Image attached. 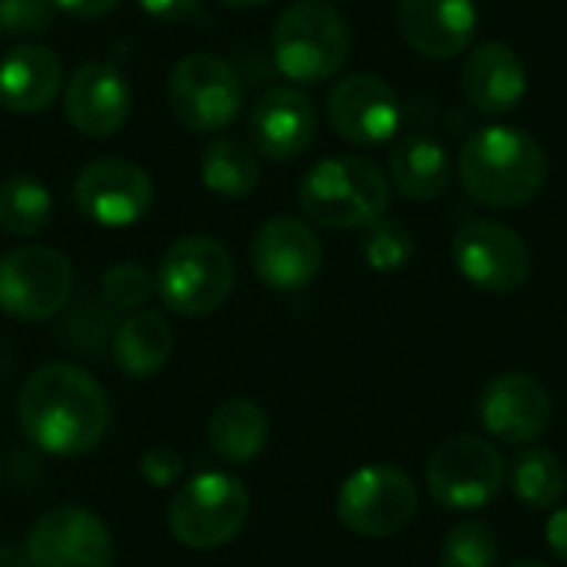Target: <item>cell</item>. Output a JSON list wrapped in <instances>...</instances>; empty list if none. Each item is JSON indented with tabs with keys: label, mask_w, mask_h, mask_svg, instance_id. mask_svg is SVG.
Returning <instances> with one entry per match:
<instances>
[{
	"label": "cell",
	"mask_w": 567,
	"mask_h": 567,
	"mask_svg": "<svg viewBox=\"0 0 567 567\" xmlns=\"http://www.w3.org/2000/svg\"><path fill=\"white\" fill-rule=\"evenodd\" d=\"M17 415L23 435L47 455L76 458L93 452L110 429V402L100 382L70 362H50L27 375Z\"/></svg>",
	"instance_id": "obj_1"
},
{
	"label": "cell",
	"mask_w": 567,
	"mask_h": 567,
	"mask_svg": "<svg viewBox=\"0 0 567 567\" xmlns=\"http://www.w3.org/2000/svg\"><path fill=\"white\" fill-rule=\"evenodd\" d=\"M458 176L472 199L512 209L535 199L545 186L548 153L522 126H478L458 150Z\"/></svg>",
	"instance_id": "obj_2"
},
{
	"label": "cell",
	"mask_w": 567,
	"mask_h": 567,
	"mask_svg": "<svg viewBox=\"0 0 567 567\" xmlns=\"http://www.w3.org/2000/svg\"><path fill=\"white\" fill-rule=\"evenodd\" d=\"M392 183L365 156L319 159L299 183V209L326 229H359L385 216Z\"/></svg>",
	"instance_id": "obj_3"
},
{
	"label": "cell",
	"mask_w": 567,
	"mask_h": 567,
	"mask_svg": "<svg viewBox=\"0 0 567 567\" xmlns=\"http://www.w3.org/2000/svg\"><path fill=\"white\" fill-rule=\"evenodd\" d=\"M349 50V23L329 0H296L276 20L272 60L292 83L332 80L346 66Z\"/></svg>",
	"instance_id": "obj_4"
},
{
	"label": "cell",
	"mask_w": 567,
	"mask_h": 567,
	"mask_svg": "<svg viewBox=\"0 0 567 567\" xmlns=\"http://www.w3.org/2000/svg\"><path fill=\"white\" fill-rule=\"evenodd\" d=\"M156 292L163 306L186 319H203L226 306L236 286V262L213 236L176 239L156 269Z\"/></svg>",
	"instance_id": "obj_5"
},
{
	"label": "cell",
	"mask_w": 567,
	"mask_h": 567,
	"mask_svg": "<svg viewBox=\"0 0 567 567\" xmlns=\"http://www.w3.org/2000/svg\"><path fill=\"white\" fill-rule=\"evenodd\" d=\"M166 522L173 538L193 551L223 548L249 522V492L236 475L203 472L173 495Z\"/></svg>",
	"instance_id": "obj_6"
},
{
	"label": "cell",
	"mask_w": 567,
	"mask_h": 567,
	"mask_svg": "<svg viewBox=\"0 0 567 567\" xmlns=\"http://www.w3.org/2000/svg\"><path fill=\"white\" fill-rule=\"evenodd\" d=\"M166 100L176 123H183L186 130L219 133L239 116L246 90L233 63L199 50L176 60L166 80Z\"/></svg>",
	"instance_id": "obj_7"
},
{
	"label": "cell",
	"mask_w": 567,
	"mask_h": 567,
	"mask_svg": "<svg viewBox=\"0 0 567 567\" xmlns=\"http://www.w3.org/2000/svg\"><path fill=\"white\" fill-rule=\"evenodd\" d=\"M419 512V488L399 465H365L352 472L336 498L339 522L359 538H389L412 525Z\"/></svg>",
	"instance_id": "obj_8"
},
{
	"label": "cell",
	"mask_w": 567,
	"mask_h": 567,
	"mask_svg": "<svg viewBox=\"0 0 567 567\" xmlns=\"http://www.w3.org/2000/svg\"><path fill=\"white\" fill-rule=\"evenodd\" d=\"M505 458L482 435H452L429 458V492L449 512H475L498 498Z\"/></svg>",
	"instance_id": "obj_9"
},
{
	"label": "cell",
	"mask_w": 567,
	"mask_h": 567,
	"mask_svg": "<svg viewBox=\"0 0 567 567\" xmlns=\"http://www.w3.org/2000/svg\"><path fill=\"white\" fill-rule=\"evenodd\" d=\"M73 292V266L53 246H20L0 259V312L17 322L53 319Z\"/></svg>",
	"instance_id": "obj_10"
},
{
	"label": "cell",
	"mask_w": 567,
	"mask_h": 567,
	"mask_svg": "<svg viewBox=\"0 0 567 567\" xmlns=\"http://www.w3.org/2000/svg\"><path fill=\"white\" fill-rule=\"evenodd\" d=\"M455 269L482 292L508 296L525 286L532 272V252L525 239L495 219H468L452 239Z\"/></svg>",
	"instance_id": "obj_11"
},
{
	"label": "cell",
	"mask_w": 567,
	"mask_h": 567,
	"mask_svg": "<svg viewBox=\"0 0 567 567\" xmlns=\"http://www.w3.org/2000/svg\"><path fill=\"white\" fill-rule=\"evenodd\" d=\"M156 189L150 173L123 156L86 163L73 183V203L86 219L106 229H126L153 209Z\"/></svg>",
	"instance_id": "obj_12"
},
{
	"label": "cell",
	"mask_w": 567,
	"mask_h": 567,
	"mask_svg": "<svg viewBox=\"0 0 567 567\" xmlns=\"http://www.w3.org/2000/svg\"><path fill=\"white\" fill-rule=\"evenodd\" d=\"M27 567H113V535L86 508L63 505L27 532Z\"/></svg>",
	"instance_id": "obj_13"
},
{
	"label": "cell",
	"mask_w": 567,
	"mask_h": 567,
	"mask_svg": "<svg viewBox=\"0 0 567 567\" xmlns=\"http://www.w3.org/2000/svg\"><path fill=\"white\" fill-rule=\"evenodd\" d=\"M332 130L355 146H379L402 126L399 93L379 73H349L339 80L326 103Z\"/></svg>",
	"instance_id": "obj_14"
},
{
	"label": "cell",
	"mask_w": 567,
	"mask_h": 567,
	"mask_svg": "<svg viewBox=\"0 0 567 567\" xmlns=\"http://www.w3.org/2000/svg\"><path fill=\"white\" fill-rule=\"evenodd\" d=\"M249 259L256 276L276 292L306 289L322 269V243L316 229L296 216H276L259 226Z\"/></svg>",
	"instance_id": "obj_15"
},
{
	"label": "cell",
	"mask_w": 567,
	"mask_h": 567,
	"mask_svg": "<svg viewBox=\"0 0 567 567\" xmlns=\"http://www.w3.org/2000/svg\"><path fill=\"white\" fill-rule=\"evenodd\" d=\"M485 432L508 445H528L551 425V395L528 372H502L478 395Z\"/></svg>",
	"instance_id": "obj_16"
},
{
	"label": "cell",
	"mask_w": 567,
	"mask_h": 567,
	"mask_svg": "<svg viewBox=\"0 0 567 567\" xmlns=\"http://www.w3.org/2000/svg\"><path fill=\"white\" fill-rule=\"evenodd\" d=\"M63 113L83 136H113L133 113V90L113 63L90 60L70 73L63 86Z\"/></svg>",
	"instance_id": "obj_17"
},
{
	"label": "cell",
	"mask_w": 567,
	"mask_h": 567,
	"mask_svg": "<svg viewBox=\"0 0 567 567\" xmlns=\"http://www.w3.org/2000/svg\"><path fill=\"white\" fill-rule=\"evenodd\" d=\"M316 106L296 86L266 90L249 113V136L259 156L289 163L302 156L316 140Z\"/></svg>",
	"instance_id": "obj_18"
},
{
	"label": "cell",
	"mask_w": 567,
	"mask_h": 567,
	"mask_svg": "<svg viewBox=\"0 0 567 567\" xmlns=\"http://www.w3.org/2000/svg\"><path fill=\"white\" fill-rule=\"evenodd\" d=\"M399 27L422 56L452 60L472 47L478 7L475 0H399Z\"/></svg>",
	"instance_id": "obj_19"
},
{
	"label": "cell",
	"mask_w": 567,
	"mask_h": 567,
	"mask_svg": "<svg viewBox=\"0 0 567 567\" xmlns=\"http://www.w3.org/2000/svg\"><path fill=\"white\" fill-rule=\"evenodd\" d=\"M528 90V70L518 50L505 40L478 43L462 63V93L465 100L488 116L512 113Z\"/></svg>",
	"instance_id": "obj_20"
},
{
	"label": "cell",
	"mask_w": 567,
	"mask_h": 567,
	"mask_svg": "<svg viewBox=\"0 0 567 567\" xmlns=\"http://www.w3.org/2000/svg\"><path fill=\"white\" fill-rule=\"evenodd\" d=\"M63 86V66L43 43H17L0 56V106L17 116L43 113Z\"/></svg>",
	"instance_id": "obj_21"
},
{
	"label": "cell",
	"mask_w": 567,
	"mask_h": 567,
	"mask_svg": "<svg viewBox=\"0 0 567 567\" xmlns=\"http://www.w3.org/2000/svg\"><path fill=\"white\" fill-rule=\"evenodd\" d=\"M389 183L415 203L439 199L452 183V159L445 146L425 133H409L389 156Z\"/></svg>",
	"instance_id": "obj_22"
},
{
	"label": "cell",
	"mask_w": 567,
	"mask_h": 567,
	"mask_svg": "<svg viewBox=\"0 0 567 567\" xmlns=\"http://www.w3.org/2000/svg\"><path fill=\"white\" fill-rule=\"evenodd\" d=\"M173 352V329L163 312L136 309L130 312L110 342L113 365L130 379H153Z\"/></svg>",
	"instance_id": "obj_23"
},
{
	"label": "cell",
	"mask_w": 567,
	"mask_h": 567,
	"mask_svg": "<svg viewBox=\"0 0 567 567\" xmlns=\"http://www.w3.org/2000/svg\"><path fill=\"white\" fill-rule=\"evenodd\" d=\"M206 435L223 462L246 465L259 458L269 442V415L252 399H229L213 412Z\"/></svg>",
	"instance_id": "obj_24"
},
{
	"label": "cell",
	"mask_w": 567,
	"mask_h": 567,
	"mask_svg": "<svg viewBox=\"0 0 567 567\" xmlns=\"http://www.w3.org/2000/svg\"><path fill=\"white\" fill-rule=\"evenodd\" d=\"M199 176L209 193L226 196V199H243V196L256 193V186L262 179V166H259V156L246 143L216 136L203 150Z\"/></svg>",
	"instance_id": "obj_25"
},
{
	"label": "cell",
	"mask_w": 567,
	"mask_h": 567,
	"mask_svg": "<svg viewBox=\"0 0 567 567\" xmlns=\"http://www.w3.org/2000/svg\"><path fill=\"white\" fill-rule=\"evenodd\" d=\"M567 485L565 462L542 445H528L525 452H518V458L512 462V492L522 505L545 512L555 508L561 502Z\"/></svg>",
	"instance_id": "obj_26"
},
{
	"label": "cell",
	"mask_w": 567,
	"mask_h": 567,
	"mask_svg": "<svg viewBox=\"0 0 567 567\" xmlns=\"http://www.w3.org/2000/svg\"><path fill=\"white\" fill-rule=\"evenodd\" d=\"M50 216H53V196L37 176L17 173L0 183V229L3 233L17 239H30L47 229Z\"/></svg>",
	"instance_id": "obj_27"
},
{
	"label": "cell",
	"mask_w": 567,
	"mask_h": 567,
	"mask_svg": "<svg viewBox=\"0 0 567 567\" xmlns=\"http://www.w3.org/2000/svg\"><path fill=\"white\" fill-rule=\"evenodd\" d=\"M362 256L375 272H399L415 256V236L405 223L379 216L365 226Z\"/></svg>",
	"instance_id": "obj_28"
},
{
	"label": "cell",
	"mask_w": 567,
	"mask_h": 567,
	"mask_svg": "<svg viewBox=\"0 0 567 567\" xmlns=\"http://www.w3.org/2000/svg\"><path fill=\"white\" fill-rule=\"evenodd\" d=\"M442 567H498L495 532L478 518L458 522L442 542Z\"/></svg>",
	"instance_id": "obj_29"
},
{
	"label": "cell",
	"mask_w": 567,
	"mask_h": 567,
	"mask_svg": "<svg viewBox=\"0 0 567 567\" xmlns=\"http://www.w3.org/2000/svg\"><path fill=\"white\" fill-rule=\"evenodd\" d=\"M156 279L140 262H116L103 272L100 292L113 312H136L153 296Z\"/></svg>",
	"instance_id": "obj_30"
},
{
	"label": "cell",
	"mask_w": 567,
	"mask_h": 567,
	"mask_svg": "<svg viewBox=\"0 0 567 567\" xmlns=\"http://www.w3.org/2000/svg\"><path fill=\"white\" fill-rule=\"evenodd\" d=\"M53 0H0L3 37H37L53 20Z\"/></svg>",
	"instance_id": "obj_31"
},
{
	"label": "cell",
	"mask_w": 567,
	"mask_h": 567,
	"mask_svg": "<svg viewBox=\"0 0 567 567\" xmlns=\"http://www.w3.org/2000/svg\"><path fill=\"white\" fill-rule=\"evenodd\" d=\"M140 475L153 485V488H169L179 482L183 475V458L179 452H173L169 445H156L140 458Z\"/></svg>",
	"instance_id": "obj_32"
},
{
	"label": "cell",
	"mask_w": 567,
	"mask_h": 567,
	"mask_svg": "<svg viewBox=\"0 0 567 567\" xmlns=\"http://www.w3.org/2000/svg\"><path fill=\"white\" fill-rule=\"evenodd\" d=\"M140 7L163 23H183V20L199 17L203 0H140Z\"/></svg>",
	"instance_id": "obj_33"
},
{
	"label": "cell",
	"mask_w": 567,
	"mask_h": 567,
	"mask_svg": "<svg viewBox=\"0 0 567 567\" xmlns=\"http://www.w3.org/2000/svg\"><path fill=\"white\" fill-rule=\"evenodd\" d=\"M120 0H53V7H60L63 13L70 17H80V20H96L103 13H110Z\"/></svg>",
	"instance_id": "obj_34"
},
{
	"label": "cell",
	"mask_w": 567,
	"mask_h": 567,
	"mask_svg": "<svg viewBox=\"0 0 567 567\" xmlns=\"http://www.w3.org/2000/svg\"><path fill=\"white\" fill-rule=\"evenodd\" d=\"M545 538H548V548L555 551V558L567 565V505L565 508H558V512L548 518Z\"/></svg>",
	"instance_id": "obj_35"
},
{
	"label": "cell",
	"mask_w": 567,
	"mask_h": 567,
	"mask_svg": "<svg viewBox=\"0 0 567 567\" xmlns=\"http://www.w3.org/2000/svg\"><path fill=\"white\" fill-rule=\"evenodd\" d=\"M223 7H239V10H252V7H262L269 0H219Z\"/></svg>",
	"instance_id": "obj_36"
},
{
	"label": "cell",
	"mask_w": 567,
	"mask_h": 567,
	"mask_svg": "<svg viewBox=\"0 0 567 567\" xmlns=\"http://www.w3.org/2000/svg\"><path fill=\"white\" fill-rule=\"evenodd\" d=\"M508 567H551V565H545V561H535V558H522V561H515V565H508Z\"/></svg>",
	"instance_id": "obj_37"
}]
</instances>
